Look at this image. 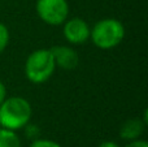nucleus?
Instances as JSON below:
<instances>
[{"label":"nucleus","instance_id":"obj_1","mask_svg":"<svg viewBox=\"0 0 148 147\" xmlns=\"http://www.w3.org/2000/svg\"><path fill=\"white\" fill-rule=\"evenodd\" d=\"M31 115L33 109L25 98L22 96L5 98L0 104V126L16 132L30 122Z\"/></svg>","mask_w":148,"mask_h":147},{"label":"nucleus","instance_id":"obj_2","mask_svg":"<svg viewBox=\"0 0 148 147\" xmlns=\"http://www.w3.org/2000/svg\"><path fill=\"white\" fill-rule=\"evenodd\" d=\"M92 43L100 49H112L125 38V26L116 18L97 21L90 33Z\"/></svg>","mask_w":148,"mask_h":147},{"label":"nucleus","instance_id":"obj_3","mask_svg":"<svg viewBox=\"0 0 148 147\" xmlns=\"http://www.w3.org/2000/svg\"><path fill=\"white\" fill-rule=\"evenodd\" d=\"M56 69L51 49L40 48L31 52L25 63V76L30 82L39 85L52 77Z\"/></svg>","mask_w":148,"mask_h":147},{"label":"nucleus","instance_id":"obj_4","mask_svg":"<svg viewBox=\"0 0 148 147\" xmlns=\"http://www.w3.org/2000/svg\"><path fill=\"white\" fill-rule=\"evenodd\" d=\"M35 9L39 18L51 26L62 25L69 14L66 0H36Z\"/></svg>","mask_w":148,"mask_h":147},{"label":"nucleus","instance_id":"obj_5","mask_svg":"<svg viewBox=\"0 0 148 147\" xmlns=\"http://www.w3.org/2000/svg\"><path fill=\"white\" fill-rule=\"evenodd\" d=\"M64 36L69 43L79 46V44L86 43L90 39V29L88 23L84 20L79 17H74L64 22V29H62Z\"/></svg>","mask_w":148,"mask_h":147},{"label":"nucleus","instance_id":"obj_6","mask_svg":"<svg viewBox=\"0 0 148 147\" xmlns=\"http://www.w3.org/2000/svg\"><path fill=\"white\" fill-rule=\"evenodd\" d=\"M56 67L65 70H72L78 67L79 56L77 51L69 46H55L51 48Z\"/></svg>","mask_w":148,"mask_h":147},{"label":"nucleus","instance_id":"obj_7","mask_svg":"<svg viewBox=\"0 0 148 147\" xmlns=\"http://www.w3.org/2000/svg\"><path fill=\"white\" fill-rule=\"evenodd\" d=\"M146 122L140 119H130L122 124L120 129V137L125 141L138 139L144 132Z\"/></svg>","mask_w":148,"mask_h":147},{"label":"nucleus","instance_id":"obj_8","mask_svg":"<svg viewBox=\"0 0 148 147\" xmlns=\"http://www.w3.org/2000/svg\"><path fill=\"white\" fill-rule=\"evenodd\" d=\"M0 147H22V143L14 130L0 128Z\"/></svg>","mask_w":148,"mask_h":147},{"label":"nucleus","instance_id":"obj_9","mask_svg":"<svg viewBox=\"0 0 148 147\" xmlns=\"http://www.w3.org/2000/svg\"><path fill=\"white\" fill-rule=\"evenodd\" d=\"M22 129L25 130V135L31 141L38 139L39 135H40V129H39V126L35 125V124H30V122H27Z\"/></svg>","mask_w":148,"mask_h":147},{"label":"nucleus","instance_id":"obj_10","mask_svg":"<svg viewBox=\"0 0 148 147\" xmlns=\"http://www.w3.org/2000/svg\"><path fill=\"white\" fill-rule=\"evenodd\" d=\"M9 43V30L4 23L0 22V54L7 48Z\"/></svg>","mask_w":148,"mask_h":147},{"label":"nucleus","instance_id":"obj_11","mask_svg":"<svg viewBox=\"0 0 148 147\" xmlns=\"http://www.w3.org/2000/svg\"><path fill=\"white\" fill-rule=\"evenodd\" d=\"M30 147H61L57 142L52 139H46V138H38L31 142Z\"/></svg>","mask_w":148,"mask_h":147},{"label":"nucleus","instance_id":"obj_12","mask_svg":"<svg viewBox=\"0 0 148 147\" xmlns=\"http://www.w3.org/2000/svg\"><path fill=\"white\" fill-rule=\"evenodd\" d=\"M125 147H148V143L143 139H134V141H129V143Z\"/></svg>","mask_w":148,"mask_h":147},{"label":"nucleus","instance_id":"obj_13","mask_svg":"<svg viewBox=\"0 0 148 147\" xmlns=\"http://www.w3.org/2000/svg\"><path fill=\"white\" fill-rule=\"evenodd\" d=\"M7 98V89H5L4 83L0 81V104L3 103V100Z\"/></svg>","mask_w":148,"mask_h":147},{"label":"nucleus","instance_id":"obj_14","mask_svg":"<svg viewBox=\"0 0 148 147\" xmlns=\"http://www.w3.org/2000/svg\"><path fill=\"white\" fill-rule=\"evenodd\" d=\"M99 147H120V146L116 142H113V141H104V142L100 143Z\"/></svg>","mask_w":148,"mask_h":147},{"label":"nucleus","instance_id":"obj_15","mask_svg":"<svg viewBox=\"0 0 148 147\" xmlns=\"http://www.w3.org/2000/svg\"><path fill=\"white\" fill-rule=\"evenodd\" d=\"M0 128H1V126H0Z\"/></svg>","mask_w":148,"mask_h":147}]
</instances>
